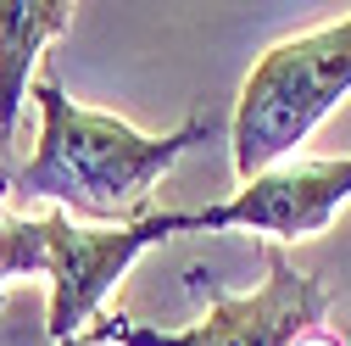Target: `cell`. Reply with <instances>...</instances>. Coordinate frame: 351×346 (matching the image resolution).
Returning a JSON list of instances; mask_svg holds the SVG:
<instances>
[{
  "instance_id": "cell-1",
  "label": "cell",
  "mask_w": 351,
  "mask_h": 346,
  "mask_svg": "<svg viewBox=\"0 0 351 346\" xmlns=\"http://www.w3.org/2000/svg\"><path fill=\"white\" fill-rule=\"evenodd\" d=\"M39 106V140L34 151L12 168L6 179V207H56L78 224H140L151 218L145 201L167 179V168L184 151L206 146L223 117L195 112L167 135H145L117 112H95L73 101L51 73H39L34 84Z\"/></svg>"
},
{
  "instance_id": "cell-2",
  "label": "cell",
  "mask_w": 351,
  "mask_h": 346,
  "mask_svg": "<svg viewBox=\"0 0 351 346\" xmlns=\"http://www.w3.org/2000/svg\"><path fill=\"white\" fill-rule=\"evenodd\" d=\"M162 240H167L162 212L140 224H78L56 207L12 212L0 229V290L23 274H39L51 346H78V335L101 319L106 290Z\"/></svg>"
},
{
  "instance_id": "cell-3",
  "label": "cell",
  "mask_w": 351,
  "mask_h": 346,
  "mask_svg": "<svg viewBox=\"0 0 351 346\" xmlns=\"http://www.w3.org/2000/svg\"><path fill=\"white\" fill-rule=\"evenodd\" d=\"M346 95H351V12L268 45L251 62L229 117L234 179L245 185L256 173L290 162Z\"/></svg>"
},
{
  "instance_id": "cell-4",
  "label": "cell",
  "mask_w": 351,
  "mask_h": 346,
  "mask_svg": "<svg viewBox=\"0 0 351 346\" xmlns=\"http://www.w3.org/2000/svg\"><path fill=\"white\" fill-rule=\"evenodd\" d=\"M268 279L251 296H229L217 290L206 268H190L184 285L195 296H206V313L184 330H162V324H140L128 313H101L90 330L78 335V346H295L306 330H318L329 313V290L301 274L279 246L262 251Z\"/></svg>"
},
{
  "instance_id": "cell-5",
  "label": "cell",
  "mask_w": 351,
  "mask_h": 346,
  "mask_svg": "<svg viewBox=\"0 0 351 346\" xmlns=\"http://www.w3.org/2000/svg\"><path fill=\"white\" fill-rule=\"evenodd\" d=\"M346 201H351V157H290L245 179L229 201H212L195 212H162V218H167V240L240 229V235H262L268 246H285L324 235Z\"/></svg>"
},
{
  "instance_id": "cell-6",
  "label": "cell",
  "mask_w": 351,
  "mask_h": 346,
  "mask_svg": "<svg viewBox=\"0 0 351 346\" xmlns=\"http://www.w3.org/2000/svg\"><path fill=\"white\" fill-rule=\"evenodd\" d=\"M73 23L67 0H0V201L12 179V140L23 128V106L39 84V56Z\"/></svg>"
},
{
  "instance_id": "cell-7",
  "label": "cell",
  "mask_w": 351,
  "mask_h": 346,
  "mask_svg": "<svg viewBox=\"0 0 351 346\" xmlns=\"http://www.w3.org/2000/svg\"><path fill=\"white\" fill-rule=\"evenodd\" d=\"M295 346H346V341H340L335 330H324V324H318V330H306V335H301Z\"/></svg>"
},
{
  "instance_id": "cell-8",
  "label": "cell",
  "mask_w": 351,
  "mask_h": 346,
  "mask_svg": "<svg viewBox=\"0 0 351 346\" xmlns=\"http://www.w3.org/2000/svg\"><path fill=\"white\" fill-rule=\"evenodd\" d=\"M6 218H12V207H6V201H0V229H6ZM0 301H6V290H0Z\"/></svg>"
}]
</instances>
